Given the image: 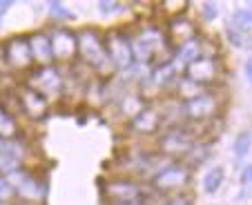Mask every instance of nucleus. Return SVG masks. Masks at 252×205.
<instances>
[{"label":"nucleus","instance_id":"f257e3e1","mask_svg":"<svg viewBox=\"0 0 252 205\" xmlns=\"http://www.w3.org/2000/svg\"><path fill=\"white\" fill-rule=\"evenodd\" d=\"M78 38V60L85 65L90 72L98 74L100 78H110L116 74L112 60L105 52V33L96 27H85L76 31Z\"/></svg>","mask_w":252,"mask_h":205},{"label":"nucleus","instance_id":"f03ea898","mask_svg":"<svg viewBox=\"0 0 252 205\" xmlns=\"http://www.w3.org/2000/svg\"><path fill=\"white\" fill-rule=\"evenodd\" d=\"M105 196L110 205H127V203H143V201L158 199V194L150 187V183L136 181L132 176H114L105 183Z\"/></svg>","mask_w":252,"mask_h":205},{"label":"nucleus","instance_id":"7ed1b4c3","mask_svg":"<svg viewBox=\"0 0 252 205\" xmlns=\"http://www.w3.org/2000/svg\"><path fill=\"white\" fill-rule=\"evenodd\" d=\"M192 183V170L183 161H170L167 165H163L150 181V187L157 192L161 199L174 194H183L188 192Z\"/></svg>","mask_w":252,"mask_h":205},{"label":"nucleus","instance_id":"20e7f679","mask_svg":"<svg viewBox=\"0 0 252 205\" xmlns=\"http://www.w3.org/2000/svg\"><path fill=\"white\" fill-rule=\"evenodd\" d=\"M194 145H196V139L186 120V123H181V125L165 127L158 134L157 152L161 154L163 158H170V161H183Z\"/></svg>","mask_w":252,"mask_h":205},{"label":"nucleus","instance_id":"39448f33","mask_svg":"<svg viewBox=\"0 0 252 205\" xmlns=\"http://www.w3.org/2000/svg\"><path fill=\"white\" fill-rule=\"evenodd\" d=\"M23 83L27 87H32L33 91H38L40 96H45L49 103L65 94V74H63L61 65L33 67V69L27 72Z\"/></svg>","mask_w":252,"mask_h":205},{"label":"nucleus","instance_id":"423d86ee","mask_svg":"<svg viewBox=\"0 0 252 205\" xmlns=\"http://www.w3.org/2000/svg\"><path fill=\"white\" fill-rule=\"evenodd\" d=\"M105 52L114 65L116 74L127 72L136 65L132 54V40H129V33L125 29H110L105 33Z\"/></svg>","mask_w":252,"mask_h":205},{"label":"nucleus","instance_id":"0eeeda50","mask_svg":"<svg viewBox=\"0 0 252 205\" xmlns=\"http://www.w3.org/2000/svg\"><path fill=\"white\" fill-rule=\"evenodd\" d=\"M9 183L16 190V199L20 203H32V205H43L45 194H47V185L45 181H40L38 176H33L29 170L18 167L11 174H7Z\"/></svg>","mask_w":252,"mask_h":205},{"label":"nucleus","instance_id":"6e6552de","mask_svg":"<svg viewBox=\"0 0 252 205\" xmlns=\"http://www.w3.org/2000/svg\"><path fill=\"white\" fill-rule=\"evenodd\" d=\"M49 43H52V56H54V65H71L78 58V38L76 31H71L69 27H56L49 29Z\"/></svg>","mask_w":252,"mask_h":205},{"label":"nucleus","instance_id":"1a4fd4ad","mask_svg":"<svg viewBox=\"0 0 252 205\" xmlns=\"http://www.w3.org/2000/svg\"><path fill=\"white\" fill-rule=\"evenodd\" d=\"M221 107H223V103L219 100V94L214 89H208L196 98L183 103V116L190 123H210L219 116Z\"/></svg>","mask_w":252,"mask_h":205},{"label":"nucleus","instance_id":"9d476101","mask_svg":"<svg viewBox=\"0 0 252 205\" xmlns=\"http://www.w3.org/2000/svg\"><path fill=\"white\" fill-rule=\"evenodd\" d=\"M223 74V65H221V58H210V56H199L194 62L186 67L183 76H188L192 83L210 89L212 85H217Z\"/></svg>","mask_w":252,"mask_h":205},{"label":"nucleus","instance_id":"9b49d317","mask_svg":"<svg viewBox=\"0 0 252 205\" xmlns=\"http://www.w3.org/2000/svg\"><path fill=\"white\" fill-rule=\"evenodd\" d=\"M2 54H5V62L9 72H29L32 69L33 58L27 36H11L9 40H5Z\"/></svg>","mask_w":252,"mask_h":205},{"label":"nucleus","instance_id":"f8f14e48","mask_svg":"<svg viewBox=\"0 0 252 205\" xmlns=\"http://www.w3.org/2000/svg\"><path fill=\"white\" fill-rule=\"evenodd\" d=\"M127 132L134 136H154L163 132L161 112L157 105H145L132 120L127 123Z\"/></svg>","mask_w":252,"mask_h":205},{"label":"nucleus","instance_id":"ddd939ff","mask_svg":"<svg viewBox=\"0 0 252 205\" xmlns=\"http://www.w3.org/2000/svg\"><path fill=\"white\" fill-rule=\"evenodd\" d=\"M18 100H20V112L32 120H43L49 114V100L40 96L38 91H33L32 87L18 85Z\"/></svg>","mask_w":252,"mask_h":205},{"label":"nucleus","instance_id":"4468645a","mask_svg":"<svg viewBox=\"0 0 252 205\" xmlns=\"http://www.w3.org/2000/svg\"><path fill=\"white\" fill-rule=\"evenodd\" d=\"M165 36H167V40H170V45L179 47V45L196 38V36H199V27H196V23L192 18L181 14V16H174V18H167Z\"/></svg>","mask_w":252,"mask_h":205},{"label":"nucleus","instance_id":"2eb2a0df","mask_svg":"<svg viewBox=\"0 0 252 205\" xmlns=\"http://www.w3.org/2000/svg\"><path fill=\"white\" fill-rule=\"evenodd\" d=\"M29 38V49H32V58L36 67H49L54 65L52 56V43H49V33L47 31H33Z\"/></svg>","mask_w":252,"mask_h":205},{"label":"nucleus","instance_id":"dca6fc26","mask_svg":"<svg viewBox=\"0 0 252 205\" xmlns=\"http://www.w3.org/2000/svg\"><path fill=\"white\" fill-rule=\"evenodd\" d=\"M145 105H148V103H145V98H143V96L138 94L136 89H129V87H125V89L121 91V96L116 98V107H119V114L123 116L127 123H129V120H132L134 116H136Z\"/></svg>","mask_w":252,"mask_h":205},{"label":"nucleus","instance_id":"f3484780","mask_svg":"<svg viewBox=\"0 0 252 205\" xmlns=\"http://www.w3.org/2000/svg\"><path fill=\"white\" fill-rule=\"evenodd\" d=\"M203 91H208V89H205V87H201V85H196V83H192L188 76H179V81H176L174 87H172L170 96H174V98L181 100V103H188V100L201 96Z\"/></svg>","mask_w":252,"mask_h":205},{"label":"nucleus","instance_id":"a211bd4d","mask_svg":"<svg viewBox=\"0 0 252 205\" xmlns=\"http://www.w3.org/2000/svg\"><path fill=\"white\" fill-rule=\"evenodd\" d=\"M225 181V172H223V167H212V170H208L203 176V192L210 196H214L217 192L221 190V185H223Z\"/></svg>","mask_w":252,"mask_h":205},{"label":"nucleus","instance_id":"6ab92c4d","mask_svg":"<svg viewBox=\"0 0 252 205\" xmlns=\"http://www.w3.org/2000/svg\"><path fill=\"white\" fill-rule=\"evenodd\" d=\"M208 156H210V147L201 141V143H196L194 147L188 152V156L183 158V163H186L190 170H194V167H199V165H203L205 161H208Z\"/></svg>","mask_w":252,"mask_h":205},{"label":"nucleus","instance_id":"aec40b11","mask_svg":"<svg viewBox=\"0 0 252 205\" xmlns=\"http://www.w3.org/2000/svg\"><path fill=\"white\" fill-rule=\"evenodd\" d=\"M250 147H252V132L243 129L234 136V143H232V152L237 158H246L250 154Z\"/></svg>","mask_w":252,"mask_h":205},{"label":"nucleus","instance_id":"412c9836","mask_svg":"<svg viewBox=\"0 0 252 205\" xmlns=\"http://www.w3.org/2000/svg\"><path fill=\"white\" fill-rule=\"evenodd\" d=\"M16 136H18L16 118L0 110V139H16Z\"/></svg>","mask_w":252,"mask_h":205},{"label":"nucleus","instance_id":"4be33fe9","mask_svg":"<svg viewBox=\"0 0 252 205\" xmlns=\"http://www.w3.org/2000/svg\"><path fill=\"white\" fill-rule=\"evenodd\" d=\"M232 27H237L239 31H246L252 27V7H241L232 14Z\"/></svg>","mask_w":252,"mask_h":205},{"label":"nucleus","instance_id":"5701e85b","mask_svg":"<svg viewBox=\"0 0 252 205\" xmlns=\"http://www.w3.org/2000/svg\"><path fill=\"white\" fill-rule=\"evenodd\" d=\"M47 9H49V14H52V18L56 20V23H67V20L76 18V16H74V11L67 9L63 2H56V0H54V2H49Z\"/></svg>","mask_w":252,"mask_h":205},{"label":"nucleus","instance_id":"b1692460","mask_svg":"<svg viewBox=\"0 0 252 205\" xmlns=\"http://www.w3.org/2000/svg\"><path fill=\"white\" fill-rule=\"evenodd\" d=\"M16 199V190H14V185L9 183V178L7 176H2L0 174V203H11V201Z\"/></svg>","mask_w":252,"mask_h":205},{"label":"nucleus","instance_id":"393cba45","mask_svg":"<svg viewBox=\"0 0 252 205\" xmlns=\"http://www.w3.org/2000/svg\"><path fill=\"white\" fill-rule=\"evenodd\" d=\"M161 205H194V196H192L190 192H183V194L167 196Z\"/></svg>","mask_w":252,"mask_h":205},{"label":"nucleus","instance_id":"a878e982","mask_svg":"<svg viewBox=\"0 0 252 205\" xmlns=\"http://www.w3.org/2000/svg\"><path fill=\"white\" fill-rule=\"evenodd\" d=\"M225 36H228V40L234 45V47H243V45H246V40H243V33L239 31L237 27H232V25H228V27H225Z\"/></svg>","mask_w":252,"mask_h":205},{"label":"nucleus","instance_id":"bb28decb","mask_svg":"<svg viewBox=\"0 0 252 205\" xmlns=\"http://www.w3.org/2000/svg\"><path fill=\"white\" fill-rule=\"evenodd\" d=\"M201 16H203L205 23H210V20H214L219 16V7L214 5V2H203L201 5Z\"/></svg>","mask_w":252,"mask_h":205},{"label":"nucleus","instance_id":"cd10ccee","mask_svg":"<svg viewBox=\"0 0 252 205\" xmlns=\"http://www.w3.org/2000/svg\"><path fill=\"white\" fill-rule=\"evenodd\" d=\"M121 9H123V5H121V2H112V0H103V2H98V11L103 16H110V14L121 11Z\"/></svg>","mask_w":252,"mask_h":205},{"label":"nucleus","instance_id":"c85d7f7f","mask_svg":"<svg viewBox=\"0 0 252 205\" xmlns=\"http://www.w3.org/2000/svg\"><path fill=\"white\" fill-rule=\"evenodd\" d=\"M241 183H243V185H250V183H252V163H250V165L243 167V172H241Z\"/></svg>","mask_w":252,"mask_h":205},{"label":"nucleus","instance_id":"c756f323","mask_svg":"<svg viewBox=\"0 0 252 205\" xmlns=\"http://www.w3.org/2000/svg\"><path fill=\"white\" fill-rule=\"evenodd\" d=\"M243 69H246V78H248V83L252 85V54L246 58V65H243Z\"/></svg>","mask_w":252,"mask_h":205},{"label":"nucleus","instance_id":"7c9ffc66","mask_svg":"<svg viewBox=\"0 0 252 205\" xmlns=\"http://www.w3.org/2000/svg\"><path fill=\"white\" fill-rule=\"evenodd\" d=\"M11 9V0H0V18H5V14Z\"/></svg>","mask_w":252,"mask_h":205},{"label":"nucleus","instance_id":"2f4dec72","mask_svg":"<svg viewBox=\"0 0 252 205\" xmlns=\"http://www.w3.org/2000/svg\"><path fill=\"white\" fill-rule=\"evenodd\" d=\"M7 62H5V54H2V45H0V74H5Z\"/></svg>","mask_w":252,"mask_h":205},{"label":"nucleus","instance_id":"473e14b6","mask_svg":"<svg viewBox=\"0 0 252 205\" xmlns=\"http://www.w3.org/2000/svg\"><path fill=\"white\" fill-rule=\"evenodd\" d=\"M11 205H32V203H20V201H18V203H11Z\"/></svg>","mask_w":252,"mask_h":205},{"label":"nucleus","instance_id":"72a5a7b5","mask_svg":"<svg viewBox=\"0 0 252 205\" xmlns=\"http://www.w3.org/2000/svg\"><path fill=\"white\" fill-rule=\"evenodd\" d=\"M0 27H2V18H0Z\"/></svg>","mask_w":252,"mask_h":205}]
</instances>
